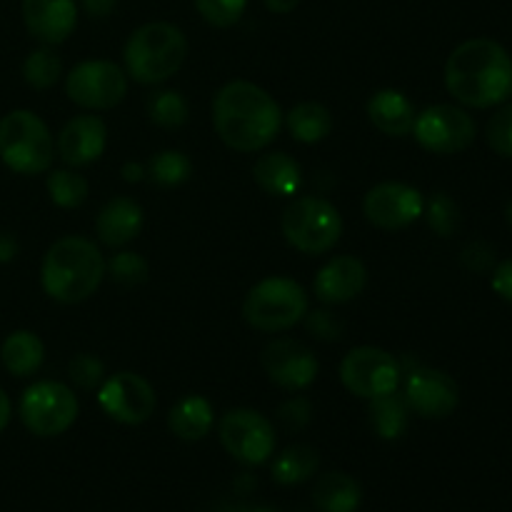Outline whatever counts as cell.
I'll return each mask as SVG.
<instances>
[{"label": "cell", "mask_w": 512, "mask_h": 512, "mask_svg": "<svg viewBox=\"0 0 512 512\" xmlns=\"http://www.w3.org/2000/svg\"><path fill=\"white\" fill-rule=\"evenodd\" d=\"M305 328H308V333H313L315 338L320 340H338L340 333H343V328H340V323L335 320L333 313H328V310H313V313H305Z\"/></svg>", "instance_id": "obj_38"}, {"label": "cell", "mask_w": 512, "mask_h": 512, "mask_svg": "<svg viewBox=\"0 0 512 512\" xmlns=\"http://www.w3.org/2000/svg\"><path fill=\"white\" fill-rule=\"evenodd\" d=\"M115 3L118 0H83V8L90 18H105V15L113 13Z\"/></svg>", "instance_id": "obj_42"}, {"label": "cell", "mask_w": 512, "mask_h": 512, "mask_svg": "<svg viewBox=\"0 0 512 512\" xmlns=\"http://www.w3.org/2000/svg\"><path fill=\"white\" fill-rule=\"evenodd\" d=\"M495 263V250L485 243H470L463 250V265L473 273H485V270L493 268Z\"/></svg>", "instance_id": "obj_40"}, {"label": "cell", "mask_w": 512, "mask_h": 512, "mask_svg": "<svg viewBox=\"0 0 512 512\" xmlns=\"http://www.w3.org/2000/svg\"><path fill=\"white\" fill-rule=\"evenodd\" d=\"M308 313V293L293 278L270 275L248 290L243 318L260 333H285Z\"/></svg>", "instance_id": "obj_5"}, {"label": "cell", "mask_w": 512, "mask_h": 512, "mask_svg": "<svg viewBox=\"0 0 512 512\" xmlns=\"http://www.w3.org/2000/svg\"><path fill=\"white\" fill-rule=\"evenodd\" d=\"M285 123H288L290 135H293L298 143L315 145L320 140H325L333 130V115L325 105L313 103H298L288 115H285Z\"/></svg>", "instance_id": "obj_27"}, {"label": "cell", "mask_w": 512, "mask_h": 512, "mask_svg": "<svg viewBox=\"0 0 512 512\" xmlns=\"http://www.w3.org/2000/svg\"><path fill=\"white\" fill-rule=\"evenodd\" d=\"M120 173H123L125 183H140V180H143L145 175H148V170H145L140 163H125Z\"/></svg>", "instance_id": "obj_45"}, {"label": "cell", "mask_w": 512, "mask_h": 512, "mask_svg": "<svg viewBox=\"0 0 512 512\" xmlns=\"http://www.w3.org/2000/svg\"><path fill=\"white\" fill-rule=\"evenodd\" d=\"M368 285V270L355 255H338L318 270L313 280L315 298L325 305H343L358 298Z\"/></svg>", "instance_id": "obj_17"}, {"label": "cell", "mask_w": 512, "mask_h": 512, "mask_svg": "<svg viewBox=\"0 0 512 512\" xmlns=\"http://www.w3.org/2000/svg\"><path fill=\"white\" fill-rule=\"evenodd\" d=\"M423 208V193L408 183H380L363 200L365 218L380 230L408 228L423 215Z\"/></svg>", "instance_id": "obj_15"}, {"label": "cell", "mask_w": 512, "mask_h": 512, "mask_svg": "<svg viewBox=\"0 0 512 512\" xmlns=\"http://www.w3.org/2000/svg\"><path fill=\"white\" fill-rule=\"evenodd\" d=\"M368 413H370V425H373L378 438L398 440L408 433L410 408L408 403H405V395H398V390L370 400Z\"/></svg>", "instance_id": "obj_26"}, {"label": "cell", "mask_w": 512, "mask_h": 512, "mask_svg": "<svg viewBox=\"0 0 512 512\" xmlns=\"http://www.w3.org/2000/svg\"><path fill=\"white\" fill-rule=\"evenodd\" d=\"M23 20L28 33L43 45H60L78 23L75 0H23Z\"/></svg>", "instance_id": "obj_19"}, {"label": "cell", "mask_w": 512, "mask_h": 512, "mask_svg": "<svg viewBox=\"0 0 512 512\" xmlns=\"http://www.w3.org/2000/svg\"><path fill=\"white\" fill-rule=\"evenodd\" d=\"M253 178L268 195L275 198H290L300 190L303 183V173H300L298 160L290 158L288 153H265L255 160L253 165Z\"/></svg>", "instance_id": "obj_22"}, {"label": "cell", "mask_w": 512, "mask_h": 512, "mask_svg": "<svg viewBox=\"0 0 512 512\" xmlns=\"http://www.w3.org/2000/svg\"><path fill=\"white\" fill-rule=\"evenodd\" d=\"M10 398L8 395H5V390L0 388V433H3L5 428H8V423H10Z\"/></svg>", "instance_id": "obj_46"}, {"label": "cell", "mask_w": 512, "mask_h": 512, "mask_svg": "<svg viewBox=\"0 0 512 512\" xmlns=\"http://www.w3.org/2000/svg\"><path fill=\"white\" fill-rule=\"evenodd\" d=\"M260 363L270 383L283 390H293V393L310 388L320 370L313 350L293 338H275L273 343L265 345Z\"/></svg>", "instance_id": "obj_14"}, {"label": "cell", "mask_w": 512, "mask_h": 512, "mask_svg": "<svg viewBox=\"0 0 512 512\" xmlns=\"http://www.w3.org/2000/svg\"><path fill=\"white\" fill-rule=\"evenodd\" d=\"M403 368L388 350L360 345L353 348L340 363V380L353 395L365 400L395 393L400 385Z\"/></svg>", "instance_id": "obj_9"}, {"label": "cell", "mask_w": 512, "mask_h": 512, "mask_svg": "<svg viewBox=\"0 0 512 512\" xmlns=\"http://www.w3.org/2000/svg\"><path fill=\"white\" fill-rule=\"evenodd\" d=\"M98 405L110 420L123 425H143L155 413V390L143 375L115 373L105 378L98 388Z\"/></svg>", "instance_id": "obj_13"}, {"label": "cell", "mask_w": 512, "mask_h": 512, "mask_svg": "<svg viewBox=\"0 0 512 512\" xmlns=\"http://www.w3.org/2000/svg\"><path fill=\"white\" fill-rule=\"evenodd\" d=\"M405 378V403L425 420H443L455 413L460 403L458 383L435 368H410Z\"/></svg>", "instance_id": "obj_16"}, {"label": "cell", "mask_w": 512, "mask_h": 512, "mask_svg": "<svg viewBox=\"0 0 512 512\" xmlns=\"http://www.w3.org/2000/svg\"><path fill=\"white\" fill-rule=\"evenodd\" d=\"M68 375L80 390H95L105 380V365L95 355L80 353L68 363Z\"/></svg>", "instance_id": "obj_37"}, {"label": "cell", "mask_w": 512, "mask_h": 512, "mask_svg": "<svg viewBox=\"0 0 512 512\" xmlns=\"http://www.w3.org/2000/svg\"><path fill=\"white\" fill-rule=\"evenodd\" d=\"M140 230H143V208L125 195L108 200L95 218V233L108 248H125L138 238Z\"/></svg>", "instance_id": "obj_20"}, {"label": "cell", "mask_w": 512, "mask_h": 512, "mask_svg": "<svg viewBox=\"0 0 512 512\" xmlns=\"http://www.w3.org/2000/svg\"><path fill=\"white\" fill-rule=\"evenodd\" d=\"M505 220H508V225L512 228V200L508 203V208H505Z\"/></svg>", "instance_id": "obj_47"}, {"label": "cell", "mask_w": 512, "mask_h": 512, "mask_svg": "<svg viewBox=\"0 0 512 512\" xmlns=\"http://www.w3.org/2000/svg\"><path fill=\"white\" fill-rule=\"evenodd\" d=\"M0 360H3L5 370L15 378H28V375L38 373L40 365L45 360V345L30 330H15L0 345Z\"/></svg>", "instance_id": "obj_24"}, {"label": "cell", "mask_w": 512, "mask_h": 512, "mask_svg": "<svg viewBox=\"0 0 512 512\" xmlns=\"http://www.w3.org/2000/svg\"><path fill=\"white\" fill-rule=\"evenodd\" d=\"M280 228L295 250L305 255H325L343 235V215L330 200L303 195L285 208Z\"/></svg>", "instance_id": "obj_7"}, {"label": "cell", "mask_w": 512, "mask_h": 512, "mask_svg": "<svg viewBox=\"0 0 512 512\" xmlns=\"http://www.w3.org/2000/svg\"><path fill=\"white\" fill-rule=\"evenodd\" d=\"M368 118L380 133L393 135V138H403V135L413 133L415 118H418V110H415L413 100L405 93L393 88L378 90L373 98L368 100Z\"/></svg>", "instance_id": "obj_21"}, {"label": "cell", "mask_w": 512, "mask_h": 512, "mask_svg": "<svg viewBox=\"0 0 512 512\" xmlns=\"http://www.w3.org/2000/svg\"><path fill=\"white\" fill-rule=\"evenodd\" d=\"M213 125L228 148L255 153L278 138L283 113L268 90L248 80H233L215 95Z\"/></svg>", "instance_id": "obj_2"}, {"label": "cell", "mask_w": 512, "mask_h": 512, "mask_svg": "<svg viewBox=\"0 0 512 512\" xmlns=\"http://www.w3.org/2000/svg\"><path fill=\"white\" fill-rule=\"evenodd\" d=\"M60 73H63V63H60L58 53L50 45L33 50L23 63V78L30 88L48 90L58 83Z\"/></svg>", "instance_id": "obj_30"}, {"label": "cell", "mask_w": 512, "mask_h": 512, "mask_svg": "<svg viewBox=\"0 0 512 512\" xmlns=\"http://www.w3.org/2000/svg\"><path fill=\"white\" fill-rule=\"evenodd\" d=\"M413 135L428 153L455 155L473 145L478 125L473 115L458 105H430L415 118Z\"/></svg>", "instance_id": "obj_10"}, {"label": "cell", "mask_w": 512, "mask_h": 512, "mask_svg": "<svg viewBox=\"0 0 512 512\" xmlns=\"http://www.w3.org/2000/svg\"><path fill=\"white\" fill-rule=\"evenodd\" d=\"M205 23L213 28H230L243 18L248 0H193Z\"/></svg>", "instance_id": "obj_35"}, {"label": "cell", "mask_w": 512, "mask_h": 512, "mask_svg": "<svg viewBox=\"0 0 512 512\" xmlns=\"http://www.w3.org/2000/svg\"><path fill=\"white\" fill-rule=\"evenodd\" d=\"M490 285H493V290L500 295V298L512 303V258L505 260V263L495 265Z\"/></svg>", "instance_id": "obj_41"}, {"label": "cell", "mask_w": 512, "mask_h": 512, "mask_svg": "<svg viewBox=\"0 0 512 512\" xmlns=\"http://www.w3.org/2000/svg\"><path fill=\"white\" fill-rule=\"evenodd\" d=\"M148 260L138 253H130V250H123V253H115L113 258L105 263V275H108L113 283L118 285H143L148 280Z\"/></svg>", "instance_id": "obj_34"}, {"label": "cell", "mask_w": 512, "mask_h": 512, "mask_svg": "<svg viewBox=\"0 0 512 512\" xmlns=\"http://www.w3.org/2000/svg\"><path fill=\"white\" fill-rule=\"evenodd\" d=\"M313 503L320 512H358L363 490L348 473H325L315 483Z\"/></svg>", "instance_id": "obj_25"}, {"label": "cell", "mask_w": 512, "mask_h": 512, "mask_svg": "<svg viewBox=\"0 0 512 512\" xmlns=\"http://www.w3.org/2000/svg\"><path fill=\"white\" fill-rule=\"evenodd\" d=\"M145 170L153 178V183L163 185V188H175V185H183L190 178L193 163H190L183 150H160L158 155L150 158Z\"/></svg>", "instance_id": "obj_29"}, {"label": "cell", "mask_w": 512, "mask_h": 512, "mask_svg": "<svg viewBox=\"0 0 512 512\" xmlns=\"http://www.w3.org/2000/svg\"><path fill=\"white\" fill-rule=\"evenodd\" d=\"M105 145H108V128L103 120L98 115H75L60 130L55 148L65 165L80 168L95 163L105 153Z\"/></svg>", "instance_id": "obj_18"}, {"label": "cell", "mask_w": 512, "mask_h": 512, "mask_svg": "<svg viewBox=\"0 0 512 512\" xmlns=\"http://www.w3.org/2000/svg\"><path fill=\"white\" fill-rule=\"evenodd\" d=\"M278 420L288 430H300L310 423V403L305 398H293L278 410Z\"/></svg>", "instance_id": "obj_39"}, {"label": "cell", "mask_w": 512, "mask_h": 512, "mask_svg": "<svg viewBox=\"0 0 512 512\" xmlns=\"http://www.w3.org/2000/svg\"><path fill=\"white\" fill-rule=\"evenodd\" d=\"M18 255V240L10 233H0V263H10Z\"/></svg>", "instance_id": "obj_43"}, {"label": "cell", "mask_w": 512, "mask_h": 512, "mask_svg": "<svg viewBox=\"0 0 512 512\" xmlns=\"http://www.w3.org/2000/svg\"><path fill=\"white\" fill-rule=\"evenodd\" d=\"M53 158V135L38 115L13 110L0 120V160L13 173L40 175L53 165Z\"/></svg>", "instance_id": "obj_6"}, {"label": "cell", "mask_w": 512, "mask_h": 512, "mask_svg": "<svg viewBox=\"0 0 512 512\" xmlns=\"http://www.w3.org/2000/svg\"><path fill=\"white\" fill-rule=\"evenodd\" d=\"M423 215L428 218L430 230L435 235H440V238H453L460 225V210L448 193H435L425 203Z\"/></svg>", "instance_id": "obj_33"}, {"label": "cell", "mask_w": 512, "mask_h": 512, "mask_svg": "<svg viewBox=\"0 0 512 512\" xmlns=\"http://www.w3.org/2000/svg\"><path fill=\"white\" fill-rule=\"evenodd\" d=\"M318 453L310 445H290L275 458L273 480L280 485H298L305 483L318 470Z\"/></svg>", "instance_id": "obj_28"}, {"label": "cell", "mask_w": 512, "mask_h": 512, "mask_svg": "<svg viewBox=\"0 0 512 512\" xmlns=\"http://www.w3.org/2000/svg\"><path fill=\"white\" fill-rule=\"evenodd\" d=\"M105 278V260L93 240L68 235L55 240L43 258L40 283L53 300L75 305L88 300Z\"/></svg>", "instance_id": "obj_3"}, {"label": "cell", "mask_w": 512, "mask_h": 512, "mask_svg": "<svg viewBox=\"0 0 512 512\" xmlns=\"http://www.w3.org/2000/svg\"><path fill=\"white\" fill-rule=\"evenodd\" d=\"M18 410L30 433L38 438H55L75 423L80 405L73 388L58 380H40L25 390Z\"/></svg>", "instance_id": "obj_8"}, {"label": "cell", "mask_w": 512, "mask_h": 512, "mask_svg": "<svg viewBox=\"0 0 512 512\" xmlns=\"http://www.w3.org/2000/svg\"><path fill=\"white\" fill-rule=\"evenodd\" d=\"M188 55L183 30L165 20L145 23L125 43V70L140 85H155L178 73Z\"/></svg>", "instance_id": "obj_4"}, {"label": "cell", "mask_w": 512, "mask_h": 512, "mask_svg": "<svg viewBox=\"0 0 512 512\" xmlns=\"http://www.w3.org/2000/svg\"><path fill=\"white\" fill-rule=\"evenodd\" d=\"M148 115L160 128H180L188 120V100L178 90H160V93L150 95Z\"/></svg>", "instance_id": "obj_32"}, {"label": "cell", "mask_w": 512, "mask_h": 512, "mask_svg": "<svg viewBox=\"0 0 512 512\" xmlns=\"http://www.w3.org/2000/svg\"><path fill=\"white\" fill-rule=\"evenodd\" d=\"M445 88L468 108H495L512 95V58L490 38L460 43L445 63Z\"/></svg>", "instance_id": "obj_1"}, {"label": "cell", "mask_w": 512, "mask_h": 512, "mask_svg": "<svg viewBox=\"0 0 512 512\" xmlns=\"http://www.w3.org/2000/svg\"><path fill=\"white\" fill-rule=\"evenodd\" d=\"M213 423V405H210V400L203 398V395H185V398L178 400L168 413L170 433L180 440H188V443L203 440L205 435L213 430Z\"/></svg>", "instance_id": "obj_23"}, {"label": "cell", "mask_w": 512, "mask_h": 512, "mask_svg": "<svg viewBox=\"0 0 512 512\" xmlns=\"http://www.w3.org/2000/svg\"><path fill=\"white\" fill-rule=\"evenodd\" d=\"M263 3H265V8L270 10V13L288 15V13H293L295 8H298L300 0H263Z\"/></svg>", "instance_id": "obj_44"}, {"label": "cell", "mask_w": 512, "mask_h": 512, "mask_svg": "<svg viewBox=\"0 0 512 512\" xmlns=\"http://www.w3.org/2000/svg\"><path fill=\"white\" fill-rule=\"evenodd\" d=\"M48 195L58 208H80L88 198V180L75 170H53L48 175Z\"/></svg>", "instance_id": "obj_31"}, {"label": "cell", "mask_w": 512, "mask_h": 512, "mask_svg": "<svg viewBox=\"0 0 512 512\" xmlns=\"http://www.w3.org/2000/svg\"><path fill=\"white\" fill-rule=\"evenodd\" d=\"M253 512H275V510H270V508H258V510H253Z\"/></svg>", "instance_id": "obj_48"}, {"label": "cell", "mask_w": 512, "mask_h": 512, "mask_svg": "<svg viewBox=\"0 0 512 512\" xmlns=\"http://www.w3.org/2000/svg\"><path fill=\"white\" fill-rule=\"evenodd\" d=\"M220 443L243 465H263L275 453V428L263 413L235 408L220 418Z\"/></svg>", "instance_id": "obj_11"}, {"label": "cell", "mask_w": 512, "mask_h": 512, "mask_svg": "<svg viewBox=\"0 0 512 512\" xmlns=\"http://www.w3.org/2000/svg\"><path fill=\"white\" fill-rule=\"evenodd\" d=\"M65 93L88 110H110L128 95V75L110 60H83L65 80Z\"/></svg>", "instance_id": "obj_12"}, {"label": "cell", "mask_w": 512, "mask_h": 512, "mask_svg": "<svg viewBox=\"0 0 512 512\" xmlns=\"http://www.w3.org/2000/svg\"><path fill=\"white\" fill-rule=\"evenodd\" d=\"M485 138L495 153L512 158V103H503L495 110V115H490Z\"/></svg>", "instance_id": "obj_36"}]
</instances>
